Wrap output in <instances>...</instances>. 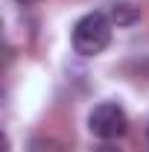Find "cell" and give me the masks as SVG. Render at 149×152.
Returning <instances> with one entry per match:
<instances>
[{
  "label": "cell",
  "mask_w": 149,
  "mask_h": 152,
  "mask_svg": "<svg viewBox=\"0 0 149 152\" xmlns=\"http://www.w3.org/2000/svg\"><path fill=\"white\" fill-rule=\"evenodd\" d=\"M111 44V23L102 12H91L76 20L73 26V50L79 56H99Z\"/></svg>",
  "instance_id": "6da1fadb"
},
{
  "label": "cell",
  "mask_w": 149,
  "mask_h": 152,
  "mask_svg": "<svg viewBox=\"0 0 149 152\" xmlns=\"http://www.w3.org/2000/svg\"><path fill=\"white\" fill-rule=\"evenodd\" d=\"M88 129L102 140H117V137L126 134L129 120H126V111L117 102H99L88 117Z\"/></svg>",
  "instance_id": "7a4b0ae2"
},
{
  "label": "cell",
  "mask_w": 149,
  "mask_h": 152,
  "mask_svg": "<svg viewBox=\"0 0 149 152\" xmlns=\"http://www.w3.org/2000/svg\"><path fill=\"white\" fill-rule=\"evenodd\" d=\"M18 3H38V0H18Z\"/></svg>",
  "instance_id": "3957f363"
}]
</instances>
